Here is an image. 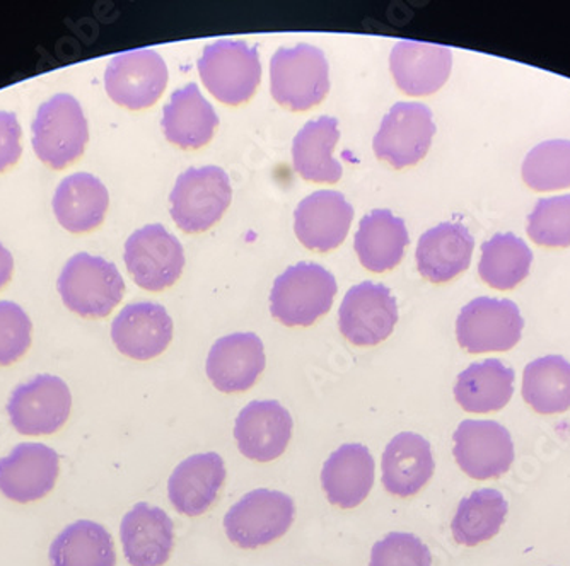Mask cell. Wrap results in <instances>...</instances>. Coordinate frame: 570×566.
Instances as JSON below:
<instances>
[{
	"instance_id": "6da1fadb",
	"label": "cell",
	"mask_w": 570,
	"mask_h": 566,
	"mask_svg": "<svg viewBox=\"0 0 570 566\" xmlns=\"http://www.w3.org/2000/svg\"><path fill=\"white\" fill-rule=\"evenodd\" d=\"M271 81L272 96L281 107L311 110L328 95V60L313 44L278 48L271 62Z\"/></svg>"
},
{
	"instance_id": "7a4b0ae2",
	"label": "cell",
	"mask_w": 570,
	"mask_h": 566,
	"mask_svg": "<svg viewBox=\"0 0 570 566\" xmlns=\"http://www.w3.org/2000/svg\"><path fill=\"white\" fill-rule=\"evenodd\" d=\"M336 280L322 265L297 264L275 280L271 311L277 321L289 326L315 325L332 309Z\"/></svg>"
},
{
	"instance_id": "3957f363",
	"label": "cell",
	"mask_w": 570,
	"mask_h": 566,
	"mask_svg": "<svg viewBox=\"0 0 570 566\" xmlns=\"http://www.w3.org/2000/svg\"><path fill=\"white\" fill-rule=\"evenodd\" d=\"M59 292L70 311L82 318H107L121 302L125 281L110 261L79 252L63 267Z\"/></svg>"
},
{
	"instance_id": "277c9868",
	"label": "cell",
	"mask_w": 570,
	"mask_h": 566,
	"mask_svg": "<svg viewBox=\"0 0 570 566\" xmlns=\"http://www.w3.org/2000/svg\"><path fill=\"white\" fill-rule=\"evenodd\" d=\"M197 66L205 88L229 107L249 101L261 85V56L245 41L219 40L207 44Z\"/></svg>"
},
{
	"instance_id": "5b68a950",
	"label": "cell",
	"mask_w": 570,
	"mask_h": 566,
	"mask_svg": "<svg viewBox=\"0 0 570 566\" xmlns=\"http://www.w3.org/2000/svg\"><path fill=\"white\" fill-rule=\"evenodd\" d=\"M88 140V120L73 96L57 95L41 105L33 121V149L41 162L67 168L81 158Z\"/></svg>"
},
{
	"instance_id": "8992f818",
	"label": "cell",
	"mask_w": 570,
	"mask_h": 566,
	"mask_svg": "<svg viewBox=\"0 0 570 566\" xmlns=\"http://www.w3.org/2000/svg\"><path fill=\"white\" fill-rule=\"evenodd\" d=\"M296 517V505L282 491L258 490L246 494L224 517L230 543L243 549H256L285 536Z\"/></svg>"
},
{
	"instance_id": "52a82bcc",
	"label": "cell",
	"mask_w": 570,
	"mask_h": 566,
	"mask_svg": "<svg viewBox=\"0 0 570 566\" xmlns=\"http://www.w3.org/2000/svg\"><path fill=\"white\" fill-rule=\"evenodd\" d=\"M233 198L229 176L217 166L190 168L176 179L169 195L171 217L188 235L209 230L219 222Z\"/></svg>"
},
{
	"instance_id": "ba28073f",
	"label": "cell",
	"mask_w": 570,
	"mask_h": 566,
	"mask_svg": "<svg viewBox=\"0 0 570 566\" xmlns=\"http://www.w3.org/2000/svg\"><path fill=\"white\" fill-rule=\"evenodd\" d=\"M72 409L69 386L60 377L40 374L19 384L8 401L12 427L26 437L53 435L67 424Z\"/></svg>"
},
{
	"instance_id": "9c48e42d",
	"label": "cell",
	"mask_w": 570,
	"mask_h": 566,
	"mask_svg": "<svg viewBox=\"0 0 570 566\" xmlns=\"http://www.w3.org/2000/svg\"><path fill=\"white\" fill-rule=\"evenodd\" d=\"M523 328L520 309L512 300L479 297L461 309L458 344L470 354L508 351L521 340Z\"/></svg>"
},
{
	"instance_id": "30bf717a",
	"label": "cell",
	"mask_w": 570,
	"mask_h": 566,
	"mask_svg": "<svg viewBox=\"0 0 570 566\" xmlns=\"http://www.w3.org/2000/svg\"><path fill=\"white\" fill-rule=\"evenodd\" d=\"M125 265L137 286L159 292L175 286L181 277L184 246L161 224H150L128 238Z\"/></svg>"
},
{
	"instance_id": "8fae6325",
	"label": "cell",
	"mask_w": 570,
	"mask_h": 566,
	"mask_svg": "<svg viewBox=\"0 0 570 566\" xmlns=\"http://www.w3.org/2000/svg\"><path fill=\"white\" fill-rule=\"evenodd\" d=\"M432 111L422 102H396L381 121L373 140L374 153L395 169L409 168L425 158L434 139Z\"/></svg>"
},
{
	"instance_id": "7c38bea8",
	"label": "cell",
	"mask_w": 570,
	"mask_h": 566,
	"mask_svg": "<svg viewBox=\"0 0 570 566\" xmlns=\"http://www.w3.org/2000/svg\"><path fill=\"white\" fill-rule=\"evenodd\" d=\"M107 92L120 107L146 110L154 107L168 86V66L153 50L124 51L108 63Z\"/></svg>"
},
{
	"instance_id": "4fadbf2b",
	"label": "cell",
	"mask_w": 570,
	"mask_h": 566,
	"mask_svg": "<svg viewBox=\"0 0 570 566\" xmlns=\"http://www.w3.org/2000/svg\"><path fill=\"white\" fill-rule=\"evenodd\" d=\"M399 321V306L387 287L362 281L345 294L338 326L342 335L357 347H374L386 340Z\"/></svg>"
},
{
	"instance_id": "5bb4252c",
	"label": "cell",
	"mask_w": 570,
	"mask_h": 566,
	"mask_svg": "<svg viewBox=\"0 0 570 566\" xmlns=\"http://www.w3.org/2000/svg\"><path fill=\"white\" fill-rule=\"evenodd\" d=\"M454 459L470 478H501L514 463V444L498 421L464 420L453 435Z\"/></svg>"
},
{
	"instance_id": "9a60e30c",
	"label": "cell",
	"mask_w": 570,
	"mask_h": 566,
	"mask_svg": "<svg viewBox=\"0 0 570 566\" xmlns=\"http://www.w3.org/2000/svg\"><path fill=\"white\" fill-rule=\"evenodd\" d=\"M59 454L40 443L16 446L0 459V494L16 504H33L56 488Z\"/></svg>"
},
{
	"instance_id": "2e32d148",
	"label": "cell",
	"mask_w": 570,
	"mask_h": 566,
	"mask_svg": "<svg viewBox=\"0 0 570 566\" xmlns=\"http://www.w3.org/2000/svg\"><path fill=\"white\" fill-rule=\"evenodd\" d=\"M294 421L278 401H252L236 418L239 453L256 463H272L289 447Z\"/></svg>"
},
{
	"instance_id": "e0dca14e",
	"label": "cell",
	"mask_w": 570,
	"mask_h": 566,
	"mask_svg": "<svg viewBox=\"0 0 570 566\" xmlns=\"http://www.w3.org/2000/svg\"><path fill=\"white\" fill-rule=\"evenodd\" d=\"M265 348L255 332H233L213 345L207 376L220 393H245L265 370Z\"/></svg>"
},
{
	"instance_id": "ac0fdd59",
	"label": "cell",
	"mask_w": 570,
	"mask_h": 566,
	"mask_svg": "<svg viewBox=\"0 0 570 566\" xmlns=\"http://www.w3.org/2000/svg\"><path fill=\"white\" fill-rule=\"evenodd\" d=\"M354 209L338 191L322 190L297 205L294 230L301 245L326 252L338 248L347 238Z\"/></svg>"
},
{
	"instance_id": "d6986e66",
	"label": "cell",
	"mask_w": 570,
	"mask_h": 566,
	"mask_svg": "<svg viewBox=\"0 0 570 566\" xmlns=\"http://www.w3.org/2000/svg\"><path fill=\"white\" fill-rule=\"evenodd\" d=\"M125 558L132 566H163L175 548V524L163 508L140 502L120 526Z\"/></svg>"
},
{
	"instance_id": "ffe728a7",
	"label": "cell",
	"mask_w": 570,
	"mask_h": 566,
	"mask_svg": "<svg viewBox=\"0 0 570 566\" xmlns=\"http://www.w3.org/2000/svg\"><path fill=\"white\" fill-rule=\"evenodd\" d=\"M111 338L127 357L150 360L171 344L173 321L159 304H128L111 325Z\"/></svg>"
},
{
	"instance_id": "44dd1931",
	"label": "cell",
	"mask_w": 570,
	"mask_h": 566,
	"mask_svg": "<svg viewBox=\"0 0 570 566\" xmlns=\"http://www.w3.org/2000/svg\"><path fill=\"white\" fill-rule=\"evenodd\" d=\"M224 481L226 466L219 454H195L181 460L169 476V500L181 516H202L219 497Z\"/></svg>"
},
{
	"instance_id": "7402d4cb",
	"label": "cell",
	"mask_w": 570,
	"mask_h": 566,
	"mask_svg": "<svg viewBox=\"0 0 570 566\" xmlns=\"http://www.w3.org/2000/svg\"><path fill=\"white\" fill-rule=\"evenodd\" d=\"M453 56L450 48L403 40L393 47L390 69L396 86L409 96L438 92L450 79Z\"/></svg>"
},
{
	"instance_id": "603a6c76",
	"label": "cell",
	"mask_w": 570,
	"mask_h": 566,
	"mask_svg": "<svg viewBox=\"0 0 570 566\" xmlns=\"http://www.w3.org/2000/svg\"><path fill=\"white\" fill-rule=\"evenodd\" d=\"M381 468L387 494L400 498L413 497L434 475L431 444L422 435L402 431L384 449Z\"/></svg>"
},
{
	"instance_id": "cb8c5ba5",
	"label": "cell",
	"mask_w": 570,
	"mask_h": 566,
	"mask_svg": "<svg viewBox=\"0 0 570 566\" xmlns=\"http://www.w3.org/2000/svg\"><path fill=\"white\" fill-rule=\"evenodd\" d=\"M374 459L366 446L344 444L330 454L322 471L323 491L335 507H358L374 485Z\"/></svg>"
},
{
	"instance_id": "d4e9b609",
	"label": "cell",
	"mask_w": 570,
	"mask_h": 566,
	"mask_svg": "<svg viewBox=\"0 0 570 566\" xmlns=\"http://www.w3.org/2000/svg\"><path fill=\"white\" fill-rule=\"evenodd\" d=\"M473 248L475 239L463 224H439L419 239V271L432 284L453 280L472 264Z\"/></svg>"
},
{
	"instance_id": "484cf974",
	"label": "cell",
	"mask_w": 570,
	"mask_h": 566,
	"mask_svg": "<svg viewBox=\"0 0 570 566\" xmlns=\"http://www.w3.org/2000/svg\"><path fill=\"white\" fill-rule=\"evenodd\" d=\"M219 117L197 85L173 92L163 115L166 139L181 149H200L213 140Z\"/></svg>"
},
{
	"instance_id": "4316f807",
	"label": "cell",
	"mask_w": 570,
	"mask_h": 566,
	"mask_svg": "<svg viewBox=\"0 0 570 566\" xmlns=\"http://www.w3.org/2000/svg\"><path fill=\"white\" fill-rule=\"evenodd\" d=\"M110 195L107 187L89 172H76L63 179L53 197V212L63 229L82 235L101 226Z\"/></svg>"
},
{
	"instance_id": "83f0119b",
	"label": "cell",
	"mask_w": 570,
	"mask_h": 566,
	"mask_svg": "<svg viewBox=\"0 0 570 566\" xmlns=\"http://www.w3.org/2000/svg\"><path fill=\"white\" fill-rule=\"evenodd\" d=\"M406 245L405 222L390 210L377 209L362 217L354 242L362 267L374 274L393 270L402 261Z\"/></svg>"
},
{
	"instance_id": "f1b7e54d",
	"label": "cell",
	"mask_w": 570,
	"mask_h": 566,
	"mask_svg": "<svg viewBox=\"0 0 570 566\" xmlns=\"http://www.w3.org/2000/svg\"><path fill=\"white\" fill-rule=\"evenodd\" d=\"M514 377V370L495 358L472 364L458 376L454 398L469 414L501 411L511 401Z\"/></svg>"
},
{
	"instance_id": "f546056e",
	"label": "cell",
	"mask_w": 570,
	"mask_h": 566,
	"mask_svg": "<svg viewBox=\"0 0 570 566\" xmlns=\"http://www.w3.org/2000/svg\"><path fill=\"white\" fill-rule=\"evenodd\" d=\"M341 139L338 120L320 117L301 128L293 142V161L296 171L306 181L336 183L342 178V166L333 159V149Z\"/></svg>"
},
{
	"instance_id": "4dcf8cb0",
	"label": "cell",
	"mask_w": 570,
	"mask_h": 566,
	"mask_svg": "<svg viewBox=\"0 0 570 566\" xmlns=\"http://www.w3.org/2000/svg\"><path fill=\"white\" fill-rule=\"evenodd\" d=\"M48 558L51 566L117 565L114 537L92 520H77L67 526L51 543Z\"/></svg>"
},
{
	"instance_id": "1f68e13d",
	"label": "cell",
	"mask_w": 570,
	"mask_h": 566,
	"mask_svg": "<svg viewBox=\"0 0 570 566\" xmlns=\"http://www.w3.org/2000/svg\"><path fill=\"white\" fill-rule=\"evenodd\" d=\"M508 502L498 490L473 491L458 505L451 530L458 545L473 546L490 542L498 536L508 517Z\"/></svg>"
},
{
	"instance_id": "d6a6232c",
	"label": "cell",
	"mask_w": 570,
	"mask_h": 566,
	"mask_svg": "<svg viewBox=\"0 0 570 566\" xmlns=\"http://www.w3.org/2000/svg\"><path fill=\"white\" fill-rule=\"evenodd\" d=\"M523 398L540 415L570 409V364L559 355L538 358L523 374Z\"/></svg>"
},
{
	"instance_id": "836d02e7",
	"label": "cell",
	"mask_w": 570,
	"mask_h": 566,
	"mask_svg": "<svg viewBox=\"0 0 570 566\" xmlns=\"http://www.w3.org/2000/svg\"><path fill=\"white\" fill-rule=\"evenodd\" d=\"M533 252L514 235H498L483 242L479 274L487 286L498 290L514 289L530 274Z\"/></svg>"
},
{
	"instance_id": "e575fe53",
	"label": "cell",
	"mask_w": 570,
	"mask_h": 566,
	"mask_svg": "<svg viewBox=\"0 0 570 566\" xmlns=\"http://www.w3.org/2000/svg\"><path fill=\"white\" fill-rule=\"evenodd\" d=\"M523 179L537 191L570 187V140H547L531 149L523 162Z\"/></svg>"
},
{
	"instance_id": "d590c367",
	"label": "cell",
	"mask_w": 570,
	"mask_h": 566,
	"mask_svg": "<svg viewBox=\"0 0 570 566\" xmlns=\"http://www.w3.org/2000/svg\"><path fill=\"white\" fill-rule=\"evenodd\" d=\"M528 235L546 248H569L570 195L541 198L528 217Z\"/></svg>"
},
{
	"instance_id": "8d00e7d4",
	"label": "cell",
	"mask_w": 570,
	"mask_h": 566,
	"mask_svg": "<svg viewBox=\"0 0 570 566\" xmlns=\"http://www.w3.org/2000/svg\"><path fill=\"white\" fill-rule=\"evenodd\" d=\"M370 566H432L431 549L415 534L390 533L371 549Z\"/></svg>"
},
{
	"instance_id": "74e56055",
	"label": "cell",
	"mask_w": 570,
	"mask_h": 566,
	"mask_svg": "<svg viewBox=\"0 0 570 566\" xmlns=\"http://www.w3.org/2000/svg\"><path fill=\"white\" fill-rule=\"evenodd\" d=\"M33 325L14 302H0V367L12 366L31 347Z\"/></svg>"
},
{
	"instance_id": "f35d334b",
	"label": "cell",
	"mask_w": 570,
	"mask_h": 566,
	"mask_svg": "<svg viewBox=\"0 0 570 566\" xmlns=\"http://www.w3.org/2000/svg\"><path fill=\"white\" fill-rule=\"evenodd\" d=\"M21 152V125L18 117L0 111V172L14 166Z\"/></svg>"
},
{
	"instance_id": "ab89813d",
	"label": "cell",
	"mask_w": 570,
	"mask_h": 566,
	"mask_svg": "<svg viewBox=\"0 0 570 566\" xmlns=\"http://www.w3.org/2000/svg\"><path fill=\"white\" fill-rule=\"evenodd\" d=\"M12 270H14V261H12V255L0 245V289L11 280Z\"/></svg>"
}]
</instances>
